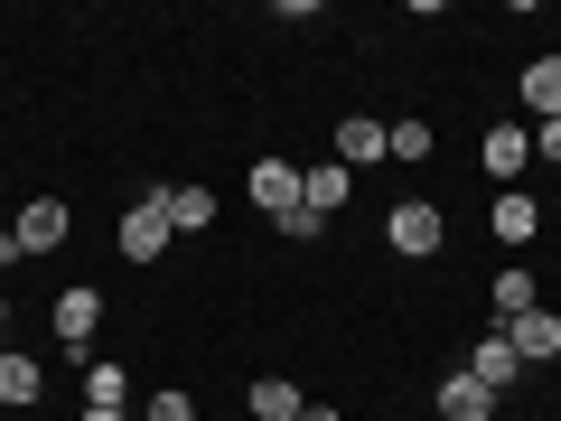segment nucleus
<instances>
[{"mask_svg": "<svg viewBox=\"0 0 561 421\" xmlns=\"http://www.w3.org/2000/svg\"><path fill=\"white\" fill-rule=\"evenodd\" d=\"M140 421H197V402H187L179 384H169V394H150V402H140Z\"/></svg>", "mask_w": 561, "mask_h": 421, "instance_id": "nucleus-20", "label": "nucleus"}, {"mask_svg": "<svg viewBox=\"0 0 561 421\" xmlns=\"http://www.w3.org/2000/svg\"><path fill=\"white\" fill-rule=\"evenodd\" d=\"M160 206H169L179 235H206V225H216V187H160Z\"/></svg>", "mask_w": 561, "mask_h": 421, "instance_id": "nucleus-16", "label": "nucleus"}, {"mask_svg": "<svg viewBox=\"0 0 561 421\" xmlns=\"http://www.w3.org/2000/svg\"><path fill=\"white\" fill-rule=\"evenodd\" d=\"M328 160L375 169V160H383V122H375V113H346V122H337V150H328Z\"/></svg>", "mask_w": 561, "mask_h": 421, "instance_id": "nucleus-13", "label": "nucleus"}, {"mask_svg": "<svg viewBox=\"0 0 561 421\" xmlns=\"http://www.w3.org/2000/svg\"><path fill=\"white\" fill-rule=\"evenodd\" d=\"M346 197H356V169H346V160H319V169H300V206H309V216H337V206Z\"/></svg>", "mask_w": 561, "mask_h": 421, "instance_id": "nucleus-8", "label": "nucleus"}, {"mask_svg": "<svg viewBox=\"0 0 561 421\" xmlns=\"http://www.w3.org/2000/svg\"><path fill=\"white\" fill-rule=\"evenodd\" d=\"M169 243H179V225H169V206H160V187H150V197H140L131 216H122V253H131V262H160Z\"/></svg>", "mask_w": 561, "mask_h": 421, "instance_id": "nucleus-3", "label": "nucleus"}, {"mask_svg": "<svg viewBox=\"0 0 561 421\" xmlns=\"http://www.w3.org/2000/svg\"><path fill=\"white\" fill-rule=\"evenodd\" d=\"M505 346H515L524 365H552L561 356V319H552V309H524V319L505 328Z\"/></svg>", "mask_w": 561, "mask_h": 421, "instance_id": "nucleus-11", "label": "nucleus"}, {"mask_svg": "<svg viewBox=\"0 0 561 421\" xmlns=\"http://www.w3.org/2000/svg\"><path fill=\"white\" fill-rule=\"evenodd\" d=\"M431 402H440V421H496V394H486L478 375H440Z\"/></svg>", "mask_w": 561, "mask_h": 421, "instance_id": "nucleus-12", "label": "nucleus"}, {"mask_svg": "<svg viewBox=\"0 0 561 421\" xmlns=\"http://www.w3.org/2000/svg\"><path fill=\"white\" fill-rule=\"evenodd\" d=\"M478 160H486V179H524V169H534V122H496V132L478 140Z\"/></svg>", "mask_w": 561, "mask_h": 421, "instance_id": "nucleus-7", "label": "nucleus"}, {"mask_svg": "<svg viewBox=\"0 0 561 421\" xmlns=\"http://www.w3.org/2000/svg\"><path fill=\"white\" fill-rule=\"evenodd\" d=\"M300 421H337V412H328V402H300Z\"/></svg>", "mask_w": 561, "mask_h": 421, "instance_id": "nucleus-23", "label": "nucleus"}, {"mask_svg": "<svg viewBox=\"0 0 561 421\" xmlns=\"http://www.w3.org/2000/svg\"><path fill=\"white\" fill-rule=\"evenodd\" d=\"M383 160H431V122H383Z\"/></svg>", "mask_w": 561, "mask_h": 421, "instance_id": "nucleus-19", "label": "nucleus"}, {"mask_svg": "<svg viewBox=\"0 0 561 421\" xmlns=\"http://www.w3.org/2000/svg\"><path fill=\"white\" fill-rule=\"evenodd\" d=\"M10 262H28V253H20V235H10V225H0V272H10Z\"/></svg>", "mask_w": 561, "mask_h": 421, "instance_id": "nucleus-22", "label": "nucleus"}, {"mask_svg": "<svg viewBox=\"0 0 561 421\" xmlns=\"http://www.w3.org/2000/svg\"><path fill=\"white\" fill-rule=\"evenodd\" d=\"M84 402H94V412H131V375H122V365H84Z\"/></svg>", "mask_w": 561, "mask_h": 421, "instance_id": "nucleus-18", "label": "nucleus"}, {"mask_svg": "<svg viewBox=\"0 0 561 421\" xmlns=\"http://www.w3.org/2000/svg\"><path fill=\"white\" fill-rule=\"evenodd\" d=\"M486 300H496V328H515L524 309H542V291H534V272H524V262H505V272H496V291H486Z\"/></svg>", "mask_w": 561, "mask_h": 421, "instance_id": "nucleus-14", "label": "nucleus"}, {"mask_svg": "<svg viewBox=\"0 0 561 421\" xmlns=\"http://www.w3.org/2000/svg\"><path fill=\"white\" fill-rule=\"evenodd\" d=\"M94 328H103V291H94V281L57 291V346H66V356H84V346H94Z\"/></svg>", "mask_w": 561, "mask_h": 421, "instance_id": "nucleus-5", "label": "nucleus"}, {"mask_svg": "<svg viewBox=\"0 0 561 421\" xmlns=\"http://www.w3.org/2000/svg\"><path fill=\"white\" fill-rule=\"evenodd\" d=\"M0 356H10V300H0Z\"/></svg>", "mask_w": 561, "mask_h": 421, "instance_id": "nucleus-25", "label": "nucleus"}, {"mask_svg": "<svg viewBox=\"0 0 561 421\" xmlns=\"http://www.w3.org/2000/svg\"><path fill=\"white\" fill-rule=\"evenodd\" d=\"M534 160H552V169H561V122H534Z\"/></svg>", "mask_w": 561, "mask_h": 421, "instance_id": "nucleus-21", "label": "nucleus"}, {"mask_svg": "<svg viewBox=\"0 0 561 421\" xmlns=\"http://www.w3.org/2000/svg\"><path fill=\"white\" fill-rule=\"evenodd\" d=\"M459 375H478L486 394L505 402V394H515V375H524V356H515V346H505V328H486V338L468 346V365H459Z\"/></svg>", "mask_w": 561, "mask_h": 421, "instance_id": "nucleus-6", "label": "nucleus"}, {"mask_svg": "<svg viewBox=\"0 0 561 421\" xmlns=\"http://www.w3.org/2000/svg\"><path fill=\"white\" fill-rule=\"evenodd\" d=\"M76 421H131V412H94V402H84V412H76Z\"/></svg>", "mask_w": 561, "mask_h": 421, "instance_id": "nucleus-24", "label": "nucleus"}, {"mask_svg": "<svg viewBox=\"0 0 561 421\" xmlns=\"http://www.w3.org/2000/svg\"><path fill=\"white\" fill-rule=\"evenodd\" d=\"M243 187H253V206H262L272 225L300 216V160H253V169H243Z\"/></svg>", "mask_w": 561, "mask_h": 421, "instance_id": "nucleus-1", "label": "nucleus"}, {"mask_svg": "<svg viewBox=\"0 0 561 421\" xmlns=\"http://www.w3.org/2000/svg\"><path fill=\"white\" fill-rule=\"evenodd\" d=\"M515 103H524L534 122H561V57H534V66H524V76H515Z\"/></svg>", "mask_w": 561, "mask_h": 421, "instance_id": "nucleus-10", "label": "nucleus"}, {"mask_svg": "<svg viewBox=\"0 0 561 421\" xmlns=\"http://www.w3.org/2000/svg\"><path fill=\"white\" fill-rule=\"evenodd\" d=\"M486 235H496V243H534V235H542V206L524 197V187H496V206H486Z\"/></svg>", "mask_w": 561, "mask_h": 421, "instance_id": "nucleus-9", "label": "nucleus"}, {"mask_svg": "<svg viewBox=\"0 0 561 421\" xmlns=\"http://www.w3.org/2000/svg\"><path fill=\"white\" fill-rule=\"evenodd\" d=\"M383 243H393V253H440V243H449V225H440V206H421V197H402L393 206V216H383Z\"/></svg>", "mask_w": 561, "mask_h": 421, "instance_id": "nucleus-2", "label": "nucleus"}, {"mask_svg": "<svg viewBox=\"0 0 561 421\" xmlns=\"http://www.w3.org/2000/svg\"><path fill=\"white\" fill-rule=\"evenodd\" d=\"M300 402H309V394H300L290 375H262L253 394H243V412H253V421H300Z\"/></svg>", "mask_w": 561, "mask_h": 421, "instance_id": "nucleus-15", "label": "nucleus"}, {"mask_svg": "<svg viewBox=\"0 0 561 421\" xmlns=\"http://www.w3.org/2000/svg\"><path fill=\"white\" fill-rule=\"evenodd\" d=\"M10 235H20V253H57V243L76 235V216H66V197H28L20 216H10Z\"/></svg>", "mask_w": 561, "mask_h": 421, "instance_id": "nucleus-4", "label": "nucleus"}, {"mask_svg": "<svg viewBox=\"0 0 561 421\" xmlns=\"http://www.w3.org/2000/svg\"><path fill=\"white\" fill-rule=\"evenodd\" d=\"M38 384H47V365L10 346V356H0V412H10V402H38Z\"/></svg>", "mask_w": 561, "mask_h": 421, "instance_id": "nucleus-17", "label": "nucleus"}]
</instances>
